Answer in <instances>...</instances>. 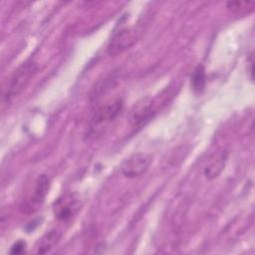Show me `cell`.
<instances>
[{
    "mask_svg": "<svg viewBox=\"0 0 255 255\" xmlns=\"http://www.w3.org/2000/svg\"><path fill=\"white\" fill-rule=\"evenodd\" d=\"M38 71V65L33 61L23 63L12 75L3 92L5 103L13 102L28 86Z\"/></svg>",
    "mask_w": 255,
    "mask_h": 255,
    "instance_id": "cell-1",
    "label": "cell"
},
{
    "mask_svg": "<svg viewBox=\"0 0 255 255\" xmlns=\"http://www.w3.org/2000/svg\"><path fill=\"white\" fill-rule=\"evenodd\" d=\"M151 156L145 152H136L128 156L121 165L122 173L128 178L142 175L151 164Z\"/></svg>",
    "mask_w": 255,
    "mask_h": 255,
    "instance_id": "cell-2",
    "label": "cell"
},
{
    "mask_svg": "<svg viewBox=\"0 0 255 255\" xmlns=\"http://www.w3.org/2000/svg\"><path fill=\"white\" fill-rule=\"evenodd\" d=\"M136 40V32L132 28H121L114 32L109 44H108V54L110 56H117L122 54L126 50L129 49Z\"/></svg>",
    "mask_w": 255,
    "mask_h": 255,
    "instance_id": "cell-3",
    "label": "cell"
},
{
    "mask_svg": "<svg viewBox=\"0 0 255 255\" xmlns=\"http://www.w3.org/2000/svg\"><path fill=\"white\" fill-rule=\"evenodd\" d=\"M80 208L79 197L72 192L60 196L53 205L55 217L60 221L69 220Z\"/></svg>",
    "mask_w": 255,
    "mask_h": 255,
    "instance_id": "cell-4",
    "label": "cell"
},
{
    "mask_svg": "<svg viewBox=\"0 0 255 255\" xmlns=\"http://www.w3.org/2000/svg\"><path fill=\"white\" fill-rule=\"evenodd\" d=\"M50 188V178L46 174H41L36 182L32 194L26 200L23 205V210L25 212L35 211L44 202Z\"/></svg>",
    "mask_w": 255,
    "mask_h": 255,
    "instance_id": "cell-5",
    "label": "cell"
},
{
    "mask_svg": "<svg viewBox=\"0 0 255 255\" xmlns=\"http://www.w3.org/2000/svg\"><path fill=\"white\" fill-rule=\"evenodd\" d=\"M123 106L124 105L121 100H116L113 103L100 108L93 118L94 128L114 121L121 114Z\"/></svg>",
    "mask_w": 255,
    "mask_h": 255,
    "instance_id": "cell-6",
    "label": "cell"
},
{
    "mask_svg": "<svg viewBox=\"0 0 255 255\" xmlns=\"http://www.w3.org/2000/svg\"><path fill=\"white\" fill-rule=\"evenodd\" d=\"M227 159V153L225 151H218L214 153L204 168V175L208 179H214L217 177L225 166Z\"/></svg>",
    "mask_w": 255,
    "mask_h": 255,
    "instance_id": "cell-7",
    "label": "cell"
},
{
    "mask_svg": "<svg viewBox=\"0 0 255 255\" xmlns=\"http://www.w3.org/2000/svg\"><path fill=\"white\" fill-rule=\"evenodd\" d=\"M62 237V233L58 229H53L44 234L39 240L37 246V252L39 254H46L49 252L57 243L60 241Z\"/></svg>",
    "mask_w": 255,
    "mask_h": 255,
    "instance_id": "cell-8",
    "label": "cell"
},
{
    "mask_svg": "<svg viewBox=\"0 0 255 255\" xmlns=\"http://www.w3.org/2000/svg\"><path fill=\"white\" fill-rule=\"evenodd\" d=\"M206 84V74L205 69L202 65H198L192 72L190 77V85L191 89L194 93L200 94L203 92Z\"/></svg>",
    "mask_w": 255,
    "mask_h": 255,
    "instance_id": "cell-9",
    "label": "cell"
},
{
    "mask_svg": "<svg viewBox=\"0 0 255 255\" xmlns=\"http://www.w3.org/2000/svg\"><path fill=\"white\" fill-rule=\"evenodd\" d=\"M26 247H27V244L25 241L23 240H18L16 241L11 249H10V253L11 254H15V255H18V254H23L25 251H26Z\"/></svg>",
    "mask_w": 255,
    "mask_h": 255,
    "instance_id": "cell-10",
    "label": "cell"
}]
</instances>
